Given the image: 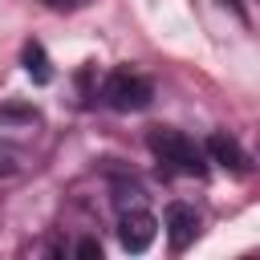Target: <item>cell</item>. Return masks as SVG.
<instances>
[{
	"label": "cell",
	"instance_id": "obj_1",
	"mask_svg": "<svg viewBox=\"0 0 260 260\" xmlns=\"http://www.w3.org/2000/svg\"><path fill=\"white\" fill-rule=\"evenodd\" d=\"M146 146L154 150V158L179 175H207V162H203V150L183 134V130H171V126H154L146 134Z\"/></svg>",
	"mask_w": 260,
	"mask_h": 260
},
{
	"label": "cell",
	"instance_id": "obj_2",
	"mask_svg": "<svg viewBox=\"0 0 260 260\" xmlns=\"http://www.w3.org/2000/svg\"><path fill=\"white\" fill-rule=\"evenodd\" d=\"M150 98H154L150 81H146V77H138V73H130V69H114V73L106 77V85H102V102H106L110 110H118V114L146 110V106H150Z\"/></svg>",
	"mask_w": 260,
	"mask_h": 260
},
{
	"label": "cell",
	"instance_id": "obj_3",
	"mask_svg": "<svg viewBox=\"0 0 260 260\" xmlns=\"http://www.w3.org/2000/svg\"><path fill=\"white\" fill-rule=\"evenodd\" d=\"M154 232H158V219L150 211H142V207H126L122 219H118V240H122L126 252H146Z\"/></svg>",
	"mask_w": 260,
	"mask_h": 260
},
{
	"label": "cell",
	"instance_id": "obj_4",
	"mask_svg": "<svg viewBox=\"0 0 260 260\" xmlns=\"http://www.w3.org/2000/svg\"><path fill=\"white\" fill-rule=\"evenodd\" d=\"M162 228H167L171 248L183 252V248H191L195 236H199V215H195V207H187V203H171L167 215H162Z\"/></svg>",
	"mask_w": 260,
	"mask_h": 260
},
{
	"label": "cell",
	"instance_id": "obj_5",
	"mask_svg": "<svg viewBox=\"0 0 260 260\" xmlns=\"http://www.w3.org/2000/svg\"><path fill=\"white\" fill-rule=\"evenodd\" d=\"M207 154H211L219 167H228V171H248V154H244L240 142L228 138V134H211V138H207Z\"/></svg>",
	"mask_w": 260,
	"mask_h": 260
},
{
	"label": "cell",
	"instance_id": "obj_6",
	"mask_svg": "<svg viewBox=\"0 0 260 260\" xmlns=\"http://www.w3.org/2000/svg\"><path fill=\"white\" fill-rule=\"evenodd\" d=\"M24 69H28V77H32L37 85H45V81H53V69H49V57H45V49H41L37 41H28V45H24Z\"/></svg>",
	"mask_w": 260,
	"mask_h": 260
},
{
	"label": "cell",
	"instance_id": "obj_7",
	"mask_svg": "<svg viewBox=\"0 0 260 260\" xmlns=\"http://www.w3.org/2000/svg\"><path fill=\"white\" fill-rule=\"evenodd\" d=\"M12 122H37V110L32 106H20V102L0 106V126H12Z\"/></svg>",
	"mask_w": 260,
	"mask_h": 260
},
{
	"label": "cell",
	"instance_id": "obj_8",
	"mask_svg": "<svg viewBox=\"0 0 260 260\" xmlns=\"http://www.w3.org/2000/svg\"><path fill=\"white\" fill-rule=\"evenodd\" d=\"M77 256H81V260H93V256H102V244H98V240H81V244H77Z\"/></svg>",
	"mask_w": 260,
	"mask_h": 260
},
{
	"label": "cell",
	"instance_id": "obj_9",
	"mask_svg": "<svg viewBox=\"0 0 260 260\" xmlns=\"http://www.w3.org/2000/svg\"><path fill=\"white\" fill-rule=\"evenodd\" d=\"M219 4H223V8H232L240 20H248V12H244V0H219Z\"/></svg>",
	"mask_w": 260,
	"mask_h": 260
},
{
	"label": "cell",
	"instance_id": "obj_10",
	"mask_svg": "<svg viewBox=\"0 0 260 260\" xmlns=\"http://www.w3.org/2000/svg\"><path fill=\"white\" fill-rule=\"evenodd\" d=\"M45 4H49V8H77L81 0H45Z\"/></svg>",
	"mask_w": 260,
	"mask_h": 260
}]
</instances>
